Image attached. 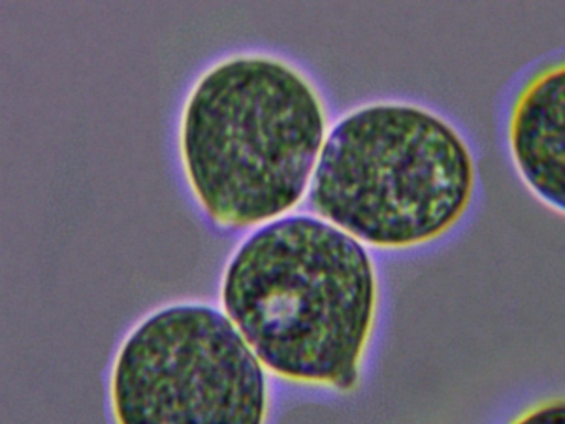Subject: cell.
<instances>
[{
  "instance_id": "cell-4",
  "label": "cell",
  "mask_w": 565,
  "mask_h": 424,
  "mask_svg": "<svg viewBox=\"0 0 565 424\" xmlns=\"http://www.w3.org/2000/svg\"><path fill=\"white\" fill-rule=\"evenodd\" d=\"M110 407L115 424H266V374L226 315L174 305L125 338Z\"/></svg>"
},
{
  "instance_id": "cell-2",
  "label": "cell",
  "mask_w": 565,
  "mask_h": 424,
  "mask_svg": "<svg viewBox=\"0 0 565 424\" xmlns=\"http://www.w3.org/2000/svg\"><path fill=\"white\" fill-rule=\"evenodd\" d=\"M326 139L316 86L286 60L259 53L204 72L180 123L191 191L223 227L263 224L296 208Z\"/></svg>"
},
{
  "instance_id": "cell-1",
  "label": "cell",
  "mask_w": 565,
  "mask_h": 424,
  "mask_svg": "<svg viewBox=\"0 0 565 424\" xmlns=\"http://www.w3.org/2000/svg\"><path fill=\"white\" fill-rule=\"evenodd\" d=\"M221 301L263 367L294 383L355 391L379 317L375 262L323 219L254 232L224 274Z\"/></svg>"
},
{
  "instance_id": "cell-5",
  "label": "cell",
  "mask_w": 565,
  "mask_h": 424,
  "mask_svg": "<svg viewBox=\"0 0 565 424\" xmlns=\"http://www.w3.org/2000/svg\"><path fill=\"white\" fill-rule=\"evenodd\" d=\"M504 141L525 188L565 215V52L541 60L515 82Z\"/></svg>"
},
{
  "instance_id": "cell-6",
  "label": "cell",
  "mask_w": 565,
  "mask_h": 424,
  "mask_svg": "<svg viewBox=\"0 0 565 424\" xmlns=\"http://www.w3.org/2000/svg\"><path fill=\"white\" fill-rule=\"evenodd\" d=\"M508 424H565V398H548L531 404Z\"/></svg>"
},
{
  "instance_id": "cell-3",
  "label": "cell",
  "mask_w": 565,
  "mask_h": 424,
  "mask_svg": "<svg viewBox=\"0 0 565 424\" xmlns=\"http://www.w3.org/2000/svg\"><path fill=\"white\" fill-rule=\"evenodd\" d=\"M478 184L475 151L451 119L422 103L380 99L333 126L310 202L363 245L415 251L462 224Z\"/></svg>"
}]
</instances>
